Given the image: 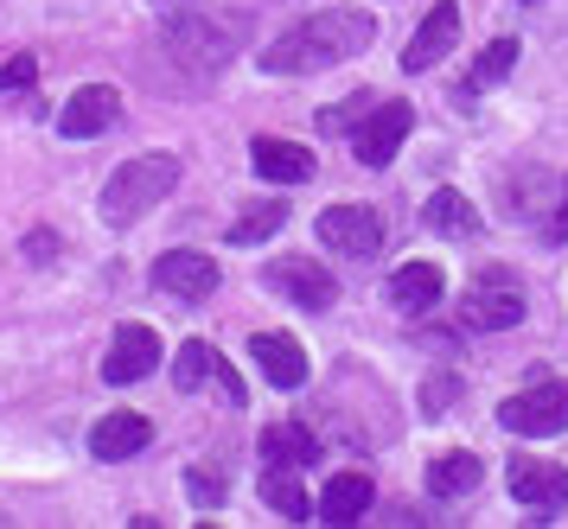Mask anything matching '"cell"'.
Returning a JSON list of instances; mask_svg holds the SVG:
<instances>
[{"instance_id":"6da1fadb","label":"cell","mask_w":568,"mask_h":529,"mask_svg":"<svg viewBox=\"0 0 568 529\" xmlns=\"http://www.w3.org/2000/svg\"><path fill=\"white\" fill-rule=\"evenodd\" d=\"M371 39H377V20H371V13H358V7H320V13H307L294 32H282L275 45L262 51V71L268 77L326 71V64L358 58Z\"/></svg>"},{"instance_id":"7a4b0ae2","label":"cell","mask_w":568,"mask_h":529,"mask_svg":"<svg viewBox=\"0 0 568 529\" xmlns=\"http://www.w3.org/2000/svg\"><path fill=\"white\" fill-rule=\"evenodd\" d=\"M173 185H180V153H134V160L115 166V179H109L103 199H97V211H103L109 230H129L134 217H148Z\"/></svg>"},{"instance_id":"3957f363","label":"cell","mask_w":568,"mask_h":529,"mask_svg":"<svg viewBox=\"0 0 568 529\" xmlns=\"http://www.w3.org/2000/svg\"><path fill=\"white\" fill-rule=\"evenodd\" d=\"M243 32H250V20H217V13H205V0H199V7H180V13L166 20V51H173L180 64L211 77L236 58Z\"/></svg>"},{"instance_id":"277c9868","label":"cell","mask_w":568,"mask_h":529,"mask_svg":"<svg viewBox=\"0 0 568 529\" xmlns=\"http://www.w3.org/2000/svg\"><path fill=\"white\" fill-rule=\"evenodd\" d=\"M498 428L524 434V440H549L568 428V383H537L511 403H498Z\"/></svg>"},{"instance_id":"5b68a950","label":"cell","mask_w":568,"mask_h":529,"mask_svg":"<svg viewBox=\"0 0 568 529\" xmlns=\"http://www.w3.org/2000/svg\"><path fill=\"white\" fill-rule=\"evenodd\" d=\"M313 230H320V243L333 255H345V262H364V255L384 250V217H377L371 204H326Z\"/></svg>"},{"instance_id":"8992f818","label":"cell","mask_w":568,"mask_h":529,"mask_svg":"<svg viewBox=\"0 0 568 529\" xmlns=\"http://www.w3.org/2000/svg\"><path fill=\"white\" fill-rule=\"evenodd\" d=\"M409 128H415L409 102H377V109L352 128V153H358L364 166H389V160H396V147L409 141Z\"/></svg>"},{"instance_id":"52a82bcc","label":"cell","mask_w":568,"mask_h":529,"mask_svg":"<svg viewBox=\"0 0 568 529\" xmlns=\"http://www.w3.org/2000/svg\"><path fill=\"white\" fill-rule=\"evenodd\" d=\"M460 319L473 332H511L524 319V294H517L511 275H479L473 281V294L460 301Z\"/></svg>"},{"instance_id":"ba28073f","label":"cell","mask_w":568,"mask_h":529,"mask_svg":"<svg viewBox=\"0 0 568 529\" xmlns=\"http://www.w3.org/2000/svg\"><path fill=\"white\" fill-rule=\"evenodd\" d=\"M115 115H122V96L109 83H83L78 96H64V109H58V134L64 141H97V134L115 128Z\"/></svg>"},{"instance_id":"9c48e42d","label":"cell","mask_w":568,"mask_h":529,"mask_svg":"<svg viewBox=\"0 0 568 529\" xmlns=\"http://www.w3.org/2000/svg\"><path fill=\"white\" fill-rule=\"evenodd\" d=\"M505 485H511V498L524 510H542L537 523H549V510L568 505V472L562 466H549V459H511Z\"/></svg>"},{"instance_id":"30bf717a","label":"cell","mask_w":568,"mask_h":529,"mask_svg":"<svg viewBox=\"0 0 568 529\" xmlns=\"http://www.w3.org/2000/svg\"><path fill=\"white\" fill-rule=\"evenodd\" d=\"M154 287L173 294V301H211L217 294V262L199 250H166L154 262Z\"/></svg>"},{"instance_id":"8fae6325","label":"cell","mask_w":568,"mask_h":529,"mask_svg":"<svg viewBox=\"0 0 568 529\" xmlns=\"http://www.w3.org/2000/svg\"><path fill=\"white\" fill-rule=\"evenodd\" d=\"M154 364H160V338L154 326H115V338H109V357H103V383H141V377H154Z\"/></svg>"},{"instance_id":"7c38bea8","label":"cell","mask_w":568,"mask_h":529,"mask_svg":"<svg viewBox=\"0 0 568 529\" xmlns=\"http://www.w3.org/2000/svg\"><path fill=\"white\" fill-rule=\"evenodd\" d=\"M268 287L287 294L301 313H326V306L338 301V281L326 275L320 262H301V255H294V262H275V268H268Z\"/></svg>"},{"instance_id":"4fadbf2b","label":"cell","mask_w":568,"mask_h":529,"mask_svg":"<svg viewBox=\"0 0 568 529\" xmlns=\"http://www.w3.org/2000/svg\"><path fill=\"white\" fill-rule=\"evenodd\" d=\"M454 39H460V7L440 0V7H428V20L415 26L409 51H403V71H435L440 58L454 51Z\"/></svg>"},{"instance_id":"5bb4252c","label":"cell","mask_w":568,"mask_h":529,"mask_svg":"<svg viewBox=\"0 0 568 529\" xmlns=\"http://www.w3.org/2000/svg\"><path fill=\"white\" fill-rule=\"evenodd\" d=\"M154 440V421L148 415H129V408H115V415H103L97 428H90V454L103 459V466H115V459L141 454Z\"/></svg>"},{"instance_id":"9a60e30c","label":"cell","mask_w":568,"mask_h":529,"mask_svg":"<svg viewBox=\"0 0 568 529\" xmlns=\"http://www.w3.org/2000/svg\"><path fill=\"white\" fill-rule=\"evenodd\" d=\"M250 357L262 364V377L275 383V389H301V383H307V352H301L287 332H256V338H250Z\"/></svg>"},{"instance_id":"2e32d148","label":"cell","mask_w":568,"mask_h":529,"mask_svg":"<svg viewBox=\"0 0 568 529\" xmlns=\"http://www.w3.org/2000/svg\"><path fill=\"white\" fill-rule=\"evenodd\" d=\"M250 166L262 179H275V185H307L313 179V153L301 141H275V134H262L256 147H250Z\"/></svg>"},{"instance_id":"e0dca14e","label":"cell","mask_w":568,"mask_h":529,"mask_svg":"<svg viewBox=\"0 0 568 529\" xmlns=\"http://www.w3.org/2000/svg\"><path fill=\"white\" fill-rule=\"evenodd\" d=\"M440 294H447V281H440L435 262H403L396 281H389V306L396 313H435Z\"/></svg>"},{"instance_id":"ac0fdd59","label":"cell","mask_w":568,"mask_h":529,"mask_svg":"<svg viewBox=\"0 0 568 529\" xmlns=\"http://www.w3.org/2000/svg\"><path fill=\"white\" fill-rule=\"evenodd\" d=\"M262 505L282 510L287 523H307L313 498H307V485H301V466H268V472H262Z\"/></svg>"},{"instance_id":"d6986e66","label":"cell","mask_w":568,"mask_h":529,"mask_svg":"<svg viewBox=\"0 0 568 529\" xmlns=\"http://www.w3.org/2000/svg\"><path fill=\"white\" fill-rule=\"evenodd\" d=\"M364 510H371V479H364V472L326 479V491H320V517H326V523H358Z\"/></svg>"},{"instance_id":"ffe728a7","label":"cell","mask_w":568,"mask_h":529,"mask_svg":"<svg viewBox=\"0 0 568 529\" xmlns=\"http://www.w3.org/2000/svg\"><path fill=\"white\" fill-rule=\"evenodd\" d=\"M262 459L268 466H313L320 459V440L301 421H275V428H262Z\"/></svg>"},{"instance_id":"44dd1931","label":"cell","mask_w":568,"mask_h":529,"mask_svg":"<svg viewBox=\"0 0 568 529\" xmlns=\"http://www.w3.org/2000/svg\"><path fill=\"white\" fill-rule=\"evenodd\" d=\"M479 479H486V466H479L473 454L428 459V491H435V498H473V491H479Z\"/></svg>"},{"instance_id":"7402d4cb","label":"cell","mask_w":568,"mask_h":529,"mask_svg":"<svg viewBox=\"0 0 568 529\" xmlns=\"http://www.w3.org/2000/svg\"><path fill=\"white\" fill-rule=\"evenodd\" d=\"M422 224L428 230H440V236H479V211H473V204L460 199V192H447V185H440L435 199H428V211H422Z\"/></svg>"},{"instance_id":"603a6c76","label":"cell","mask_w":568,"mask_h":529,"mask_svg":"<svg viewBox=\"0 0 568 529\" xmlns=\"http://www.w3.org/2000/svg\"><path fill=\"white\" fill-rule=\"evenodd\" d=\"M511 64H517V39H491V45L479 51V64H473V77H466L460 102H473L479 90H491V83H505V77H511Z\"/></svg>"},{"instance_id":"cb8c5ba5","label":"cell","mask_w":568,"mask_h":529,"mask_svg":"<svg viewBox=\"0 0 568 529\" xmlns=\"http://www.w3.org/2000/svg\"><path fill=\"white\" fill-rule=\"evenodd\" d=\"M282 224H287V204L262 199V204H250V211H243V217L231 224V243H236V250H256V243H268V236H275Z\"/></svg>"},{"instance_id":"d4e9b609","label":"cell","mask_w":568,"mask_h":529,"mask_svg":"<svg viewBox=\"0 0 568 529\" xmlns=\"http://www.w3.org/2000/svg\"><path fill=\"white\" fill-rule=\"evenodd\" d=\"M211 377H217V352H211L205 338H185L180 357H173V383H180L185 396H192V389H205Z\"/></svg>"},{"instance_id":"484cf974","label":"cell","mask_w":568,"mask_h":529,"mask_svg":"<svg viewBox=\"0 0 568 529\" xmlns=\"http://www.w3.org/2000/svg\"><path fill=\"white\" fill-rule=\"evenodd\" d=\"M185 498H192L199 510H217L224 498H231V485H224V472H205V466H192V472H185Z\"/></svg>"},{"instance_id":"4316f807","label":"cell","mask_w":568,"mask_h":529,"mask_svg":"<svg viewBox=\"0 0 568 529\" xmlns=\"http://www.w3.org/2000/svg\"><path fill=\"white\" fill-rule=\"evenodd\" d=\"M371 109H377V102H371V96L333 102V109H320V128H326V134H352V128H358L364 115H371Z\"/></svg>"},{"instance_id":"83f0119b","label":"cell","mask_w":568,"mask_h":529,"mask_svg":"<svg viewBox=\"0 0 568 529\" xmlns=\"http://www.w3.org/2000/svg\"><path fill=\"white\" fill-rule=\"evenodd\" d=\"M460 389H466V383L454 377V370H435V377L422 383V415H440V408H454V403H460Z\"/></svg>"},{"instance_id":"f1b7e54d","label":"cell","mask_w":568,"mask_h":529,"mask_svg":"<svg viewBox=\"0 0 568 529\" xmlns=\"http://www.w3.org/2000/svg\"><path fill=\"white\" fill-rule=\"evenodd\" d=\"M32 77H39V58H27V51H20L13 64H0V96H13V90H27Z\"/></svg>"},{"instance_id":"f546056e","label":"cell","mask_w":568,"mask_h":529,"mask_svg":"<svg viewBox=\"0 0 568 529\" xmlns=\"http://www.w3.org/2000/svg\"><path fill=\"white\" fill-rule=\"evenodd\" d=\"M211 383L224 389V403H231V408H243V383H236V370L224 364V357H217V377H211Z\"/></svg>"},{"instance_id":"4dcf8cb0","label":"cell","mask_w":568,"mask_h":529,"mask_svg":"<svg viewBox=\"0 0 568 529\" xmlns=\"http://www.w3.org/2000/svg\"><path fill=\"white\" fill-rule=\"evenodd\" d=\"M549 236L568 243V179H562V204H556V217H549Z\"/></svg>"},{"instance_id":"1f68e13d","label":"cell","mask_w":568,"mask_h":529,"mask_svg":"<svg viewBox=\"0 0 568 529\" xmlns=\"http://www.w3.org/2000/svg\"><path fill=\"white\" fill-rule=\"evenodd\" d=\"M27 255H32V262H45V255H58V236H45V230H39V236H27Z\"/></svg>"},{"instance_id":"d6a6232c","label":"cell","mask_w":568,"mask_h":529,"mask_svg":"<svg viewBox=\"0 0 568 529\" xmlns=\"http://www.w3.org/2000/svg\"><path fill=\"white\" fill-rule=\"evenodd\" d=\"M148 7H160V13H180V7H199V0H148Z\"/></svg>"}]
</instances>
